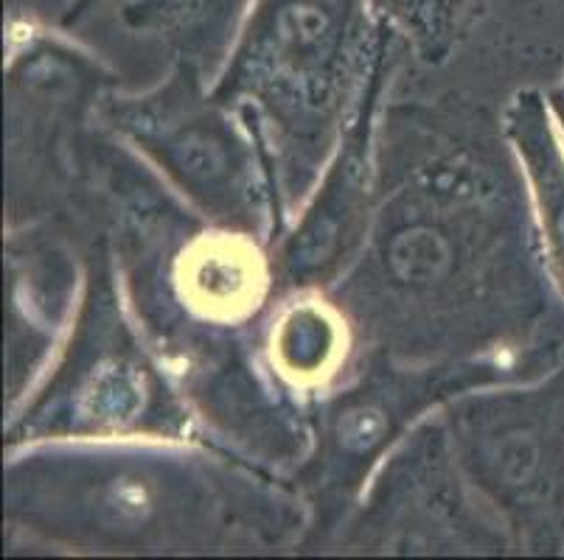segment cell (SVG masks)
<instances>
[{
	"label": "cell",
	"instance_id": "1",
	"mask_svg": "<svg viewBox=\"0 0 564 560\" xmlns=\"http://www.w3.org/2000/svg\"><path fill=\"white\" fill-rule=\"evenodd\" d=\"M360 37V0H261L225 90H248L301 146H323Z\"/></svg>",
	"mask_w": 564,
	"mask_h": 560
},
{
	"label": "cell",
	"instance_id": "2",
	"mask_svg": "<svg viewBox=\"0 0 564 560\" xmlns=\"http://www.w3.org/2000/svg\"><path fill=\"white\" fill-rule=\"evenodd\" d=\"M464 446L471 474L542 552H564V373L553 389L500 400V426L486 418Z\"/></svg>",
	"mask_w": 564,
	"mask_h": 560
},
{
	"label": "cell",
	"instance_id": "3",
	"mask_svg": "<svg viewBox=\"0 0 564 560\" xmlns=\"http://www.w3.org/2000/svg\"><path fill=\"white\" fill-rule=\"evenodd\" d=\"M438 216H430L427 202L410 199L419 219L404 222L402 213L393 210L399 222L391 233L379 235V281L393 295L413 303L422 311H455L458 303L478 300V270L491 261L480 259L495 241L484 235L489 230L480 205H466L464 194L453 188H438L433 194Z\"/></svg>",
	"mask_w": 564,
	"mask_h": 560
},
{
	"label": "cell",
	"instance_id": "4",
	"mask_svg": "<svg viewBox=\"0 0 564 560\" xmlns=\"http://www.w3.org/2000/svg\"><path fill=\"white\" fill-rule=\"evenodd\" d=\"M138 138L150 143L169 172L217 216L239 213L248 177L242 143L214 112L199 105H152L138 116Z\"/></svg>",
	"mask_w": 564,
	"mask_h": 560
},
{
	"label": "cell",
	"instance_id": "5",
	"mask_svg": "<svg viewBox=\"0 0 564 560\" xmlns=\"http://www.w3.org/2000/svg\"><path fill=\"white\" fill-rule=\"evenodd\" d=\"M366 202V121L351 132L321 202L284 253V270L295 284L323 277L357 239Z\"/></svg>",
	"mask_w": 564,
	"mask_h": 560
},
{
	"label": "cell",
	"instance_id": "6",
	"mask_svg": "<svg viewBox=\"0 0 564 560\" xmlns=\"http://www.w3.org/2000/svg\"><path fill=\"white\" fill-rule=\"evenodd\" d=\"M427 393V387H402L397 382H388V387H373L368 393L351 395L343 400V413L337 415L332 426V460L329 462H354L362 465L368 457L391 438L399 420L408 418L419 398Z\"/></svg>",
	"mask_w": 564,
	"mask_h": 560
},
{
	"label": "cell",
	"instance_id": "7",
	"mask_svg": "<svg viewBox=\"0 0 564 560\" xmlns=\"http://www.w3.org/2000/svg\"><path fill=\"white\" fill-rule=\"evenodd\" d=\"M517 138L520 152L525 154L531 177L540 194L542 219H545L547 244L553 264L564 277V161L553 143L551 130L542 121V107L536 101H522L517 112Z\"/></svg>",
	"mask_w": 564,
	"mask_h": 560
},
{
	"label": "cell",
	"instance_id": "8",
	"mask_svg": "<svg viewBox=\"0 0 564 560\" xmlns=\"http://www.w3.org/2000/svg\"><path fill=\"white\" fill-rule=\"evenodd\" d=\"M242 0H143L130 9V20L138 25L166 31L188 48H208V40L219 37Z\"/></svg>",
	"mask_w": 564,
	"mask_h": 560
},
{
	"label": "cell",
	"instance_id": "9",
	"mask_svg": "<svg viewBox=\"0 0 564 560\" xmlns=\"http://www.w3.org/2000/svg\"><path fill=\"white\" fill-rule=\"evenodd\" d=\"M388 3H391L393 12H397L399 18L408 20V23L410 18H413V23H422L424 20L430 31L441 34L444 23L464 9L466 0H388Z\"/></svg>",
	"mask_w": 564,
	"mask_h": 560
},
{
	"label": "cell",
	"instance_id": "10",
	"mask_svg": "<svg viewBox=\"0 0 564 560\" xmlns=\"http://www.w3.org/2000/svg\"><path fill=\"white\" fill-rule=\"evenodd\" d=\"M553 107H556L558 118H562V127H564V85L553 92Z\"/></svg>",
	"mask_w": 564,
	"mask_h": 560
}]
</instances>
